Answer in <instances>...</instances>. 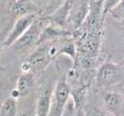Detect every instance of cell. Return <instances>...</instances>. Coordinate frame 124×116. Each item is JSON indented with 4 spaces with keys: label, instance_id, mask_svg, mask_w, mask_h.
<instances>
[{
    "label": "cell",
    "instance_id": "3",
    "mask_svg": "<svg viewBox=\"0 0 124 116\" xmlns=\"http://www.w3.org/2000/svg\"><path fill=\"white\" fill-rule=\"evenodd\" d=\"M78 42H79V45H77L78 52H80V53L86 60H92L97 56L99 51L100 32L94 27L85 33Z\"/></svg>",
    "mask_w": 124,
    "mask_h": 116
},
{
    "label": "cell",
    "instance_id": "21",
    "mask_svg": "<svg viewBox=\"0 0 124 116\" xmlns=\"http://www.w3.org/2000/svg\"><path fill=\"white\" fill-rule=\"evenodd\" d=\"M20 71H21V74H26V73H32V67L31 65L28 63V61L25 60L23 63L20 65Z\"/></svg>",
    "mask_w": 124,
    "mask_h": 116
},
{
    "label": "cell",
    "instance_id": "15",
    "mask_svg": "<svg viewBox=\"0 0 124 116\" xmlns=\"http://www.w3.org/2000/svg\"><path fill=\"white\" fill-rule=\"evenodd\" d=\"M58 55H65L69 57L73 61V63L76 62L77 56H78V51H77V44L73 41H69L67 43H64L62 45V47L59 48Z\"/></svg>",
    "mask_w": 124,
    "mask_h": 116
},
{
    "label": "cell",
    "instance_id": "4",
    "mask_svg": "<svg viewBox=\"0 0 124 116\" xmlns=\"http://www.w3.org/2000/svg\"><path fill=\"white\" fill-rule=\"evenodd\" d=\"M52 43L53 42H46L39 44L26 59L31 65L33 71L44 70L46 67H48L52 59L55 58V53L52 49Z\"/></svg>",
    "mask_w": 124,
    "mask_h": 116
},
{
    "label": "cell",
    "instance_id": "19",
    "mask_svg": "<svg viewBox=\"0 0 124 116\" xmlns=\"http://www.w3.org/2000/svg\"><path fill=\"white\" fill-rule=\"evenodd\" d=\"M83 116H108V114L106 111H103L102 109H100V108L92 106V107L88 108Z\"/></svg>",
    "mask_w": 124,
    "mask_h": 116
},
{
    "label": "cell",
    "instance_id": "12",
    "mask_svg": "<svg viewBox=\"0 0 124 116\" xmlns=\"http://www.w3.org/2000/svg\"><path fill=\"white\" fill-rule=\"evenodd\" d=\"M89 4L88 1L83 0L82 2L78 5L76 8H71L70 13H69L68 19L70 20L71 25L73 26V29H80L83 26V24L86 22V19L89 13Z\"/></svg>",
    "mask_w": 124,
    "mask_h": 116
},
{
    "label": "cell",
    "instance_id": "14",
    "mask_svg": "<svg viewBox=\"0 0 124 116\" xmlns=\"http://www.w3.org/2000/svg\"><path fill=\"white\" fill-rule=\"evenodd\" d=\"M0 116H18L17 100L7 98L0 107Z\"/></svg>",
    "mask_w": 124,
    "mask_h": 116
},
{
    "label": "cell",
    "instance_id": "23",
    "mask_svg": "<svg viewBox=\"0 0 124 116\" xmlns=\"http://www.w3.org/2000/svg\"><path fill=\"white\" fill-rule=\"evenodd\" d=\"M2 52H3V44L0 42V56L2 55Z\"/></svg>",
    "mask_w": 124,
    "mask_h": 116
},
{
    "label": "cell",
    "instance_id": "11",
    "mask_svg": "<svg viewBox=\"0 0 124 116\" xmlns=\"http://www.w3.org/2000/svg\"><path fill=\"white\" fill-rule=\"evenodd\" d=\"M71 8H72L71 0H65L53 13H51L49 15L50 23L53 25H55V26L64 28V26L68 20V17H69V13H70Z\"/></svg>",
    "mask_w": 124,
    "mask_h": 116
},
{
    "label": "cell",
    "instance_id": "24",
    "mask_svg": "<svg viewBox=\"0 0 124 116\" xmlns=\"http://www.w3.org/2000/svg\"><path fill=\"white\" fill-rule=\"evenodd\" d=\"M111 116H116V115H111Z\"/></svg>",
    "mask_w": 124,
    "mask_h": 116
},
{
    "label": "cell",
    "instance_id": "20",
    "mask_svg": "<svg viewBox=\"0 0 124 116\" xmlns=\"http://www.w3.org/2000/svg\"><path fill=\"white\" fill-rule=\"evenodd\" d=\"M108 13H111L113 17L118 21H122L123 20V14H124V10H123V2H121L119 5H117L115 8L112 9Z\"/></svg>",
    "mask_w": 124,
    "mask_h": 116
},
{
    "label": "cell",
    "instance_id": "8",
    "mask_svg": "<svg viewBox=\"0 0 124 116\" xmlns=\"http://www.w3.org/2000/svg\"><path fill=\"white\" fill-rule=\"evenodd\" d=\"M37 7L31 0H9L7 3V11L14 18H21L27 14L36 13Z\"/></svg>",
    "mask_w": 124,
    "mask_h": 116
},
{
    "label": "cell",
    "instance_id": "17",
    "mask_svg": "<svg viewBox=\"0 0 124 116\" xmlns=\"http://www.w3.org/2000/svg\"><path fill=\"white\" fill-rule=\"evenodd\" d=\"M76 114H77V109H76L75 103H73L71 97H70V99L68 100L66 105L64 106L60 116H76Z\"/></svg>",
    "mask_w": 124,
    "mask_h": 116
},
{
    "label": "cell",
    "instance_id": "7",
    "mask_svg": "<svg viewBox=\"0 0 124 116\" xmlns=\"http://www.w3.org/2000/svg\"><path fill=\"white\" fill-rule=\"evenodd\" d=\"M34 83H35V77H34L33 73L21 74L18 78L17 85L10 92L9 98L18 100L20 98H24V97L28 96L33 90Z\"/></svg>",
    "mask_w": 124,
    "mask_h": 116
},
{
    "label": "cell",
    "instance_id": "13",
    "mask_svg": "<svg viewBox=\"0 0 124 116\" xmlns=\"http://www.w3.org/2000/svg\"><path fill=\"white\" fill-rule=\"evenodd\" d=\"M103 104L107 111L115 115L122 110L123 107V95L116 91H108L103 96Z\"/></svg>",
    "mask_w": 124,
    "mask_h": 116
},
{
    "label": "cell",
    "instance_id": "22",
    "mask_svg": "<svg viewBox=\"0 0 124 116\" xmlns=\"http://www.w3.org/2000/svg\"><path fill=\"white\" fill-rule=\"evenodd\" d=\"M77 112H78V114H76V116H83L82 111H81L80 109H79V110H77Z\"/></svg>",
    "mask_w": 124,
    "mask_h": 116
},
{
    "label": "cell",
    "instance_id": "5",
    "mask_svg": "<svg viewBox=\"0 0 124 116\" xmlns=\"http://www.w3.org/2000/svg\"><path fill=\"white\" fill-rule=\"evenodd\" d=\"M71 97L70 86L64 79L57 81L55 87L53 88L52 95V108L51 113L53 116H60L64 106ZM50 113V114H51Z\"/></svg>",
    "mask_w": 124,
    "mask_h": 116
},
{
    "label": "cell",
    "instance_id": "1",
    "mask_svg": "<svg viewBox=\"0 0 124 116\" xmlns=\"http://www.w3.org/2000/svg\"><path fill=\"white\" fill-rule=\"evenodd\" d=\"M123 65L106 62L98 68L96 73V81L98 85L103 88H108L120 83H123Z\"/></svg>",
    "mask_w": 124,
    "mask_h": 116
},
{
    "label": "cell",
    "instance_id": "10",
    "mask_svg": "<svg viewBox=\"0 0 124 116\" xmlns=\"http://www.w3.org/2000/svg\"><path fill=\"white\" fill-rule=\"evenodd\" d=\"M53 87L51 84L46 85L38 96L34 116H50L52 108Z\"/></svg>",
    "mask_w": 124,
    "mask_h": 116
},
{
    "label": "cell",
    "instance_id": "2",
    "mask_svg": "<svg viewBox=\"0 0 124 116\" xmlns=\"http://www.w3.org/2000/svg\"><path fill=\"white\" fill-rule=\"evenodd\" d=\"M44 26V19L37 17L35 21L26 30V32L11 46L18 51H28L33 46L37 45Z\"/></svg>",
    "mask_w": 124,
    "mask_h": 116
},
{
    "label": "cell",
    "instance_id": "18",
    "mask_svg": "<svg viewBox=\"0 0 124 116\" xmlns=\"http://www.w3.org/2000/svg\"><path fill=\"white\" fill-rule=\"evenodd\" d=\"M64 1L65 0H49L48 4H46V14L50 15L51 13H53Z\"/></svg>",
    "mask_w": 124,
    "mask_h": 116
},
{
    "label": "cell",
    "instance_id": "6",
    "mask_svg": "<svg viewBox=\"0 0 124 116\" xmlns=\"http://www.w3.org/2000/svg\"><path fill=\"white\" fill-rule=\"evenodd\" d=\"M37 17L38 15L36 13H31V14L24 15V17L18 18L15 22L10 32L8 33V35L6 36L3 45L4 46H11L13 45L15 42L26 32V30L29 28L34 21H35V19Z\"/></svg>",
    "mask_w": 124,
    "mask_h": 116
},
{
    "label": "cell",
    "instance_id": "9",
    "mask_svg": "<svg viewBox=\"0 0 124 116\" xmlns=\"http://www.w3.org/2000/svg\"><path fill=\"white\" fill-rule=\"evenodd\" d=\"M70 31H68L64 28H61V27L55 26L50 23L49 25L44 26L39 37V40H38L37 45L42 44V43H46V42H54L57 41L58 39H65L66 37L70 36Z\"/></svg>",
    "mask_w": 124,
    "mask_h": 116
},
{
    "label": "cell",
    "instance_id": "16",
    "mask_svg": "<svg viewBox=\"0 0 124 116\" xmlns=\"http://www.w3.org/2000/svg\"><path fill=\"white\" fill-rule=\"evenodd\" d=\"M121 2H123V0H103L101 6V18H100L101 23L104 21V18L108 14V13L117 5H119Z\"/></svg>",
    "mask_w": 124,
    "mask_h": 116
}]
</instances>
